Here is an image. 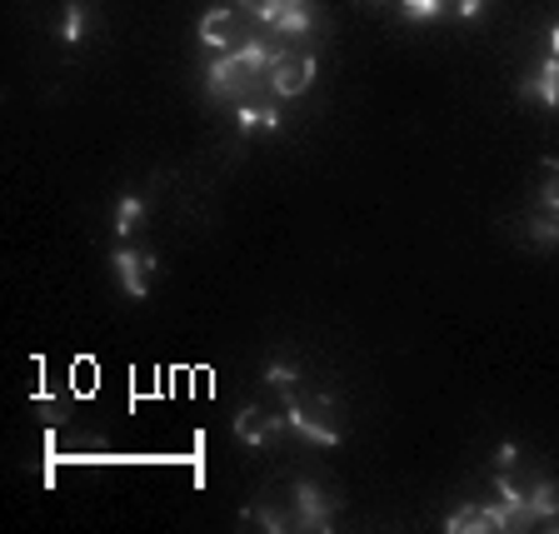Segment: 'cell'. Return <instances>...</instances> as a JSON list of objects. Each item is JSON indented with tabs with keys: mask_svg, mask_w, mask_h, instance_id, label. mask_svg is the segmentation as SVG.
I'll return each instance as SVG.
<instances>
[{
	"mask_svg": "<svg viewBox=\"0 0 559 534\" xmlns=\"http://www.w3.org/2000/svg\"><path fill=\"white\" fill-rule=\"evenodd\" d=\"M270 60H275V50H270L265 40H245L240 50H225V56L210 66V95L245 105L250 91H255V81L270 75Z\"/></svg>",
	"mask_w": 559,
	"mask_h": 534,
	"instance_id": "6da1fadb",
	"label": "cell"
},
{
	"mask_svg": "<svg viewBox=\"0 0 559 534\" xmlns=\"http://www.w3.org/2000/svg\"><path fill=\"white\" fill-rule=\"evenodd\" d=\"M290 430L310 444H340V400L335 395H295L285 405Z\"/></svg>",
	"mask_w": 559,
	"mask_h": 534,
	"instance_id": "7a4b0ae2",
	"label": "cell"
},
{
	"mask_svg": "<svg viewBox=\"0 0 559 534\" xmlns=\"http://www.w3.org/2000/svg\"><path fill=\"white\" fill-rule=\"evenodd\" d=\"M245 524H255V530H295V524H300V479L270 485L265 495L245 510Z\"/></svg>",
	"mask_w": 559,
	"mask_h": 534,
	"instance_id": "3957f363",
	"label": "cell"
},
{
	"mask_svg": "<svg viewBox=\"0 0 559 534\" xmlns=\"http://www.w3.org/2000/svg\"><path fill=\"white\" fill-rule=\"evenodd\" d=\"M310 81H314V60L305 56V50H290V56L270 60L265 85H270V95H275V100H295V95H305V91H310Z\"/></svg>",
	"mask_w": 559,
	"mask_h": 534,
	"instance_id": "277c9868",
	"label": "cell"
},
{
	"mask_svg": "<svg viewBox=\"0 0 559 534\" xmlns=\"http://www.w3.org/2000/svg\"><path fill=\"white\" fill-rule=\"evenodd\" d=\"M200 40H205V50L225 56V50H240L245 40H255V35H245V11L240 5H221V11H210L205 21H200Z\"/></svg>",
	"mask_w": 559,
	"mask_h": 534,
	"instance_id": "5b68a950",
	"label": "cell"
},
{
	"mask_svg": "<svg viewBox=\"0 0 559 534\" xmlns=\"http://www.w3.org/2000/svg\"><path fill=\"white\" fill-rule=\"evenodd\" d=\"M151 275H155V256L151 250H135V245H120L116 250V280L130 300H145L151 295Z\"/></svg>",
	"mask_w": 559,
	"mask_h": 534,
	"instance_id": "8992f818",
	"label": "cell"
},
{
	"mask_svg": "<svg viewBox=\"0 0 559 534\" xmlns=\"http://www.w3.org/2000/svg\"><path fill=\"white\" fill-rule=\"evenodd\" d=\"M280 430H290V419L275 405H245L240 415H235V435H240L245 444H270Z\"/></svg>",
	"mask_w": 559,
	"mask_h": 534,
	"instance_id": "52a82bcc",
	"label": "cell"
},
{
	"mask_svg": "<svg viewBox=\"0 0 559 534\" xmlns=\"http://www.w3.org/2000/svg\"><path fill=\"white\" fill-rule=\"evenodd\" d=\"M504 230L514 235V245H530V250H555L559 245V210H535V215H514L504 221Z\"/></svg>",
	"mask_w": 559,
	"mask_h": 534,
	"instance_id": "ba28073f",
	"label": "cell"
},
{
	"mask_svg": "<svg viewBox=\"0 0 559 534\" xmlns=\"http://www.w3.org/2000/svg\"><path fill=\"white\" fill-rule=\"evenodd\" d=\"M335 510H340L335 495H325L314 479H300V524L295 530H310V534L335 530Z\"/></svg>",
	"mask_w": 559,
	"mask_h": 534,
	"instance_id": "9c48e42d",
	"label": "cell"
},
{
	"mask_svg": "<svg viewBox=\"0 0 559 534\" xmlns=\"http://www.w3.org/2000/svg\"><path fill=\"white\" fill-rule=\"evenodd\" d=\"M450 534H489V530H504V510L500 505H460V510L444 520Z\"/></svg>",
	"mask_w": 559,
	"mask_h": 534,
	"instance_id": "30bf717a",
	"label": "cell"
},
{
	"mask_svg": "<svg viewBox=\"0 0 559 534\" xmlns=\"http://www.w3.org/2000/svg\"><path fill=\"white\" fill-rule=\"evenodd\" d=\"M520 95H524V100H539V105H549V110H555V105H559V56L539 60V66L520 81Z\"/></svg>",
	"mask_w": 559,
	"mask_h": 534,
	"instance_id": "8fae6325",
	"label": "cell"
},
{
	"mask_svg": "<svg viewBox=\"0 0 559 534\" xmlns=\"http://www.w3.org/2000/svg\"><path fill=\"white\" fill-rule=\"evenodd\" d=\"M265 25H275L285 35H310V25H314L310 0H275V11L265 15Z\"/></svg>",
	"mask_w": 559,
	"mask_h": 534,
	"instance_id": "7c38bea8",
	"label": "cell"
},
{
	"mask_svg": "<svg viewBox=\"0 0 559 534\" xmlns=\"http://www.w3.org/2000/svg\"><path fill=\"white\" fill-rule=\"evenodd\" d=\"M95 390H100V365H95L91 355H81V360L70 365V395H75V400H91Z\"/></svg>",
	"mask_w": 559,
	"mask_h": 534,
	"instance_id": "4fadbf2b",
	"label": "cell"
},
{
	"mask_svg": "<svg viewBox=\"0 0 559 534\" xmlns=\"http://www.w3.org/2000/svg\"><path fill=\"white\" fill-rule=\"evenodd\" d=\"M140 215H145V200H135V195H126L116 205V230H120V240H130V235L140 230Z\"/></svg>",
	"mask_w": 559,
	"mask_h": 534,
	"instance_id": "5bb4252c",
	"label": "cell"
},
{
	"mask_svg": "<svg viewBox=\"0 0 559 534\" xmlns=\"http://www.w3.org/2000/svg\"><path fill=\"white\" fill-rule=\"evenodd\" d=\"M280 116H275V105H240V130H275Z\"/></svg>",
	"mask_w": 559,
	"mask_h": 534,
	"instance_id": "9a60e30c",
	"label": "cell"
},
{
	"mask_svg": "<svg viewBox=\"0 0 559 534\" xmlns=\"http://www.w3.org/2000/svg\"><path fill=\"white\" fill-rule=\"evenodd\" d=\"M35 415H40V425H46V430H56V425H66L70 405L60 395H40V400H35Z\"/></svg>",
	"mask_w": 559,
	"mask_h": 534,
	"instance_id": "2e32d148",
	"label": "cell"
},
{
	"mask_svg": "<svg viewBox=\"0 0 559 534\" xmlns=\"http://www.w3.org/2000/svg\"><path fill=\"white\" fill-rule=\"evenodd\" d=\"M400 5H405V21L425 25V21H435V15H444V5H450V0H400Z\"/></svg>",
	"mask_w": 559,
	"mask_h": 534,
	"instance_id": "e0dca14e",
	"label": "cell"
},
{
	"mask_svg": "<svg viewBox=\"0 0 559 534\" xmlns=\"http://www.w3.org/2000/svg\"><path fill=\"white\" fill-rule=\"evenodd\" d=\"M85 25H91L85 0H70V11H66V40H70V46H81V40H85Z\"/></svg>",
	"mask_w": 559,
	"mask_h": 534,
	"instance_id": "ac0fdd59",
	"label": "cell"
},
{
	"mask_svg": "<svg viewBox=\"0 0 559 534\" xmlns=\"http://www.w3.org/2000/svg\"><path fill=\"white\" fill-rule=\"evenodd\" d=\"M539 210H559V161H545V186H539Z\"/></svg>",
	"mask_w": 559,
	"mask_h": 534,
	"instance_id": "d6986e66",
	"label": "cell"
},
{
	"mask_svg": "<svg viewBox=\"0 0 559 534\" xmlns=\"http://www.w3.org/2000/svg\"><path fill=\"white\" fill-rule=\"evenodd\" d=\"M151 390H165V370H135V400H145Z\"/></svg>",
	"mask_w": 559,
	"mask_h": 534,
	"instance_id": "ffe728a7",
	"label": "cell"
},
{
	"mask_svg": "<svg viewBox=\"0 0 559 534\" xmlns=\"http://www.w3.org/2000/svg\"><path fill=\"white\" fill-rule=\"evenodd\" d=\"M210 390H215V375L195 365V375H190V395H195V400H210Z\"/></svg>",
	"mask_w": 559,
	"mask_h": 534,
	"instance_id": "44dd1931",
	"label": "cell"
},
{
	"mask_svg": "<svg viewBox=\"0 0 559 534\" xmlns=\"http://www.w3.org/2000/svg\"><path fill=\"white\" fill-rule=\"evenodd\" d=\"M190 365H180V370H170V390H175V400H190Z\"/></svg>",
	"mask_w": 559,
	"mask_h": 534,
	"instance_id": "7402d4cb",
	"label": "cell"
},
{
	"mask_svg": "<svg viewBox=\"0 0 559 534\" xmlns=\"http://www.w3.org/2000/svg\"><path fill=\"white\" fill-rule=\"evenodd\" d=\"M450 11L460 15V21H469V15H479V11H485V0H450Z\"/></svg>",
	"mask_w": 559,
	"mask_h": 534,
	"instance_id": "603a6c76",
	"label": "cell"
},
{
	"mask_svg": "<svg viewBox=\"0 0 559 534\" xmlns=\"http://www.w3.org/2000/svg\"><path fill=\"white\" fill-rule=\"evenodd\" d=\"M240 11H250V15H260V21H265V15L275 11V0H240Z\"/></svg>",
	"mask_w": 559,
	"mask_h": 534,
	"instance_id": "cb8c5ba5",
	"label": "cell"
}]
</instances>
